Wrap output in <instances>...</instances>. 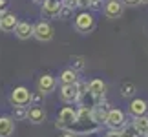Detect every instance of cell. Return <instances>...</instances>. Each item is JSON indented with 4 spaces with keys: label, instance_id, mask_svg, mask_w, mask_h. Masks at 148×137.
I'll return each mask as SVG.
<instances>
[{
    "label": "cell",
    "instance_id": "24",
    "mask_svg": "<svg viewBox=\"0 0 148 137\" xmlns=\"http://www.w3.org/2000/svg\"><path fill=\"white\" fill-rule=\"evenodd\" d=\"M35 2H37V4H42V2H44V0H35Z\"/></svg>",
    "mask_w": 148,
    "mask_h": 137
},
{
    "label": "cell",
    "instance_id": "11",
    "mask_svg": "<svg viewBox=\"0 0 148 137\" xmlns=\"http://www.w3.org/2000/svg\"><path fill=\"white\" fill-rule=\"evenodd\" d=\"M33 124H40L44 119H46V113H44V110L40 106H33L29 108V112H27V115H26Z\"/></svg>",
    "mask_w": 148,
    "mask_h": 137
},
{
    "label": "cell",
    "instance_id": "27",
    "mask_svg": "<svg viewBox=\"0 0 148 137\" xmlns=\"http://www.w3.org/2000/svg\"><path fill=\"white\" fill-rule=\"evenodd\" d=\"M146 135H148V132H146Z\"/></svg>",
    "mask_w": 148,
    "mask_h": 137
},
{
    "label": "cell",
    "instance_id": "10",
    "mask_svg": "<svg viewBox=\"0 0 148 137\" xmlns=\"http://www.w3.org/2000/svg\"><path fill=\"white\" fill-rule=\"evenodd\" d=\"M15 35L18 37L20 40H26V38L33 37V26L29 24V22H16Z\"/></svg>",
    "mask_w": 148,
    "mask_h": 137
},
{
    "label": "cell",
    "instance_id": "16",
    "mask_svg": "<svg viewBox=\"0 0 148 137\" xmlns=\"http://www.w3.org/2000/svg\"><path fill=\"white\" fill-rule=\"evenodd\" d=\"M134 126H135V130H137L139 134H146L148 132V117L137 115V117H135V121H134Z\"/></svg>",
    "mask_w": 148,
    "mask_h": 137
},
{
    "label": "cell",
    "instance_id": "13",
    "mask_svg": "<svg viewBox=\"0 0 148 137\" xmlns=\"http://www.w3.org/2000/svg\"><path fill=\"white\" fill-rule=\"evenodd\" d=\"M55 84L57 82L51 75H44V77H40V81H38V91H40V93H49V91H53Z\"/></svg>",
    "mask_w": 148,
    "mask_h": 137
},
{
    "label": "cell",
    "instance_id": "18",
    "mask_svg": "<svg viewBox=\"0 0 148 137\" xmlns=\"http://www.w3.org/2000/svg\"><path fill=\"white\" fill-rule=\"evenodd\" d=\"M135 93V86L134 84H123V95L124 97H130Z\"/></svg>",
    "mask_w": 148,
    "mask_h": 137
},
{
    "label": "cell",
    "instance_id": "2",
    "mask_svg": "<svg viewBox=\"0 0 148 137\" xmlns=\"http://www.w3.org/2000/svg\"><path fill=\"white\" fill-rule=\"evenodd\" d=\"M77 121V112L73 108H62L59 113V121H57V128H70Z\"/></svg>",
    "mask_w": 148,
    "mask_h": 137
},
{
    "label": "cell",
    "instance_id": "3",
    "mask_svg": "<svg viewBox=\"0 0 148 137\" xmlns=\"http://www.w3.org/2000/svg\"><path fill=\"white\" fill-rule=\"evenodd\" d=\"M31 101V93H29V90L24 88V86H18V88H15L13 90V93H11V102H13L15 106H26L27 102Z\"/></svg>",
    "mask_w": 148,
    "mask_h": 137
},
{
    "label": "cell",
    "instance_id": "25",
    "mask_svg": "<svg viewBox=\"0 0 148 137\" xmlns=\"http://www.w3.org/2000/svg\"><path fill=\"white\" fill-rule=\"evenodd\" d=\"M2 5H4V0H0V8H2Z\"/></svg>",
    "mask_w": 148,
    "mask_h": 137
},
{
    "label": "cell",
    "instance_id": "22",
    "mask_svg": "<svg viewBox=\"0 0 148 137\" xmlns=\"http://www.w3.org/2000/svg\"><path fill=\"white\" fill-rule=\"evenodd\" d=\"M124 2H126V4H130V5H137V4L141 2V0H124Z\"/></svg>",
    "mask_w": 148,
    "mask_h": 137
},
{
    "label": "cell",
    "instance_id": "26",
    "mask_svg": "<svg viewBox=\"0 0 148 137\" xmlns=\"http://www.w3.org/2000/svg\"><path fill=\"white\" fill-rule=\"evenodd\" d=\"M141 2H146V4H148V0H141Z\"/></svg>",
    "mask_w": 148,
    "mask_h": 137
},
{
    "label": "cell",
    "instance_id": "7",
    "mask_svg": "<svg viewBox=\"0 0 148 137\" xmlns=\"http://www.w3.org/2000/svg\"><path fill=\"white\" fill-rule=\"evenodd\" d=\"M93 26H95V22H93V16L90 15V13H81L75 18V27H77L79 31L88 33V31L93 29Z\"/></svg>",
    "mask_w": 148,
    "mask_h": 137
},
{
    "label": "cell",
    "instance_id": "1",
    "mask_svg": "<svg viewBox=\"0 0 148 137\" xmlns=\"http://www.w3.org/2000/svg\"><path fill=\"white\" fill-rule=\"evenodd\" d=\"M33 37L40 42H49L53 38V27L48 22H38L37 26H33Z\"/></svg>",
    "mask_w": 148,
    "mask_h": 137
},
{
    "label": "cell",
    "instance_id": "6",
    "mask_svg": "<svg viewBox=\"0 0 148 137\" xmlns=\"http://www.w3.org/2000/svg\"><path fill=\"white\" fill-rule=\"evenodd\" d=\"M60 9H62V2H59V0H44L42 2V15L46 16V18L59 16Z\"/></svg>",
    "mask_w": 148,
    "mask_h": 137
},
{
    "label": "cell",
    "instance_id": "21",
    "mask_svg": "<svg viewBox=\"0 0 148 137\" xmlns=\"http://www.w3.org/2000/svg\"><path fill=\"white\" fill-rule=\"evenodd\" d=\"M90 4H92V0H77V5H82V8H86Z\"/></svg>",
    "mask_w": 148,
    "mask_h": 137
},
{
    "label": "cell",
    "instance_id": "15",
    "mask_svg": "<svg viewBox=\"0 0 148 137\" xmlns=\"http://www.w3.org/2000/svg\"><path fill=\"white\" fill-rule=\"evenodd\" d=\"M15 130V124L9 117H0V137H9Z\"/></svg>",
    "mask_w": 148,
    "mask_h": 137
},
{
    "label": "cell",
    "instance_id": "12",
    "mask_svg": "<svg viewBox=\"0 0 148 137\" xmlns=\"http://www.w3.org/2000/svg\"><path fill=\"white\" fill-rule=\"evenodd\" d=\"M88 91L92 93L95 99H101L102 95H104V91H106V84L99 81V79H95V81L90 82V86H88Z\"/></svg>",
    "mask_w": 148,
    "mask_h": 137
},
{
    "label": "cell",
    "instance_id": "20",
    "mask_svg": "<svg viewBox=\"0 0 148 137\" xmlns=\"http://www.w3.org/2000/svg\"><path fill=\"white\" fill-rule=\"evenodd\" d=\"M71 60H75V68H79V70H81V68L84 66V62H82L84 59H82V57H73Z\"/></svg>",
    "mask_w": 148,
    "mask_h": 137
},
{
    "label": "cell",
    "instance_id": "8",
    "mask_svg": "<svg viewBox=\"0 0 148 137\" xmlns=\"http://www.w3.org/2000/svg\"><path fill=\"white\" fill-rule=\"evenodd\" d=\"M121 13H123V4L119 0H110L104 5V15L108 18H117V16H121Z\"/></svg>",
    "mask_w": 148,
    "mask_h": 137
},
{
    "label": "cell",
    "instance_id": "5",
    "mask_svg": "<svg viewBox=\"0 0 148 137\" xmlns=\"http://www.w3.org/2000/svg\"><path fill=\"white\" fill-rule=\"evenodd\" d=\"M112 130H119L124 126V113L121 110H110L106 113V121H104Z\"/></svg>",
    "mask_w": 148,
    "mask_h": 137
},
{
    "label": "cell",
    "instance_id": "4",
    "mask_svg": "<svg viewBox=\"0 0 148 137\" xmlns=\"http://www.w3.org/2000/svg\"><path fill=\"white\" fill-rule=\"evenodd\" d=\"M60 99L64 102H75L79 101V84L71 82V84H62L60 88Z\"/></svg>",
    "mask_w": 148,
    "mask_h": 137
},
{
    "label": "cell",
    "instance_id": "17",
    "mask_svg": "<svg viewBox=\"0 0 148 137\" xmlns=\"http://www.w3.org/2000/svg\"><path fill=\"white\" fill-rule=\"evenodd\" d=\"M60 82L62 84H71V82H77V71L73 70H64L60 73Z\"/></svg>",
    "mask_w": 148,
    "mask_h": 137
},
{
    "label": "cell",
    "instance_id": "19",
    "mask_svg": "<svg viewBox=\"0 0 148 137\" xmlns=\"http://www.w3.org/2000/svg\"><path fill=\"white\" fill-rule=\"evenodd\" d=\"M62 5H66V8L73 9V8L77 5V0H62Z\"/></svg>",
    "mask_w": 148,
    "mask_h": 137
},
{
    "label": "cell",
    "instance_id": "23",
    "mask_svg": "<svg viewBox=\"0 0 148 137\" xmlns=\"http://www.w3.org/2000/svg\"><path fill=\"white\" fill-rule=\"evenodd\" d=\"M62 137H75V135H73V134H64Z\"/></svg>",
    "mask_w": 148,
    "mask_h": 137
},
{
    "label": "cell",
    "instance_id": "9",
    "mask_svg": "<svg viewBox=\"0 0 148 137\" xmlns=\"http://www.w3.org/2000/svg\"><path fill=\"white\" fill-rule=\"evenodd\" d=\"M16 27V16L13 13H4L0 16V29L9 33V31H15Z\"/></svg>",
    "mask_w": 148,
    "mask_h": 137
},
{
    "label": "cell",
    "instance_id": "14",
    "mask_svg": "<svg viewBox=\"0 0 148 137\" xmlns=\"http://www.w3.org/2000/svg\"><path fill=\"white\" fill-rule=\"evenodd\" d=\"M148 112V104L145 101H141V99H135V101H132V104H130V113L132 115H145V113Z\"/></svg>",
    "mask_w": 148,
    "mask_h": 137
}]
</instances>
